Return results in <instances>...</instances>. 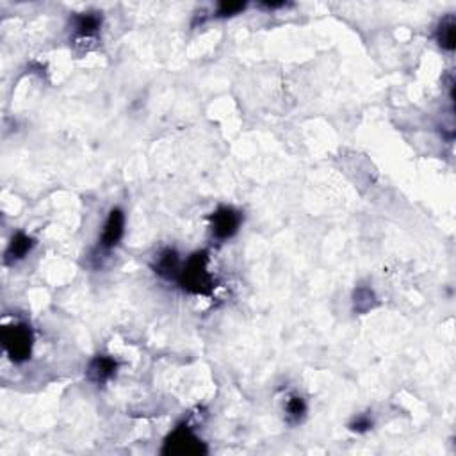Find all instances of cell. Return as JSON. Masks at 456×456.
I'll list each match as a JSON object with an SVG mask.
<instances>
[{
	"label": "cell",
	"mask_w": 456,
	"mask_h": 456,
	"mask_svg": "<svg viewBox=\"0 0 456 456\" xmlns=\"http://www.w3.org/2000/svg\"><path fill=\"white\" fill-rule=\"evenodd\" d=\"M209 257L205 251H198V254L191 255L187 258L186 266L182 267L178 273V283L180 287L191 294H203L207 296L212 292L214 287V280L207 269Z\"/></svg>",
	"instance_id": "1"
},
{
	"label": "cell",
	"mask_w": 456,
	"mask_h": 456,
	"mask_svg": "<svg viewBox=\"0 0 456 456\" xmlns=\"http://www.w3.org/2000/svg\"><path fill=\"white\" fill-rule=\"evenodd\" d=\"M32 344V330L23 323H17V325L13 323V325L4 326V330H2V346H4L6 353L13 362L20 363L30 359Z\"/></svg>",
	"instance_id": "2"
},
{
	"label": "cell",
	"mask_w": 456,
	"mask_h": 456,
	"mask_svg": "<svg viewBox=\"0 0 456 456\" xmlns=\"http://www.w3.org/2000/svg\"><path fill=\"white\" fill-rule=\"evenodd\" d=\"M164 455H203L207 453V448L203 446L202 440L191 431L187 426H178L175 431L166 439L164 448H162Z\"/></svg>",
	"instance_id": "3"
},
{
	"label": "cell",
	"mask_w": 456,
	"mask_h": 456,
	"mask_svg": "<svg viewBox=\"0 0 456 456\" xmlns=\"http://www.w3.org/2000/svg\"><path fill=\"white\" fill-rule=\"evenodd\" d=\"M241 221L243 216L239 211H236V209L232 207H220L211 216L212 234H214L218 239H230V237L236 236V232L239 230Z\"/></svg>",
	"instance_id": "4"
},
{
	"label": "cell",
	"mask_w": 456,
	"mask_h": 456,
	"mask_svg": "<svg viewBox=\"0 0 456 456\" xmlns=\"http://www.w3.org/2000/svg\"><path fill=\"white\" fill-rule=\"evenodd\" d=\"M123 228H125V214H123V211L118 207L111 209L106 225H104V232H102V248L111 249L118 245L123 237Z\"/></svg>",
	"instance_id": "5"
},
{
	"label": "cell",
	"mask_w": 456,
	"mask_h": 456,
	"mask_svg": "<svg viewBox=\"0 0 456 456\" xmlns=\"http://www.w3.org/2000/svg\"><path fill=\"white\" fill-rule=\"evenodd\" d=\"M118 369V362L107 355H98L95 357L91 362H89L88 368V378L93 383H106L107 380H111Z\"/></svg>",
	"instance_id": "6"
},
{
	"label": "cell",
	"mask_w": 456,
	"mask_h": 456,
	"mask_svg": "<svg viewBox=\"0 0 456 456\" xmlns=\"http://www.w3.org/2000/svg\"><path fill=\"white\" fill-rule=\"evenodd\" d=\"M180 258L175 249L168 248L164 249L159 258H157L155 264V273L157 275L164 276V278H178V273H180Z\"/></svg>",
	"instance_id": "7"
},
{
	"label": "cell",
	"mask_w": 456,
	"mask_h": 456,
	"mask_svg": "<svg viewBox=\"0 0 456 456\" xmlns=\"http://www.w3.org/2000/svg\"><path fill=\"white\" fill-rule=\"evenodd\" d=\"M34 248V239H30L29 236H26L23 232L15 234L11 243L8 246V251H6V262H17L26 258L30 254V249Z\"/></svg>",
	"instance_id": "8"
},
{
	"label": "cell",
	"mask_w": 456,
	"mask_h": 456,
	"mask_svg": "<svg viewBox=\"0 0 456 456\" xmlns=\"http://www.w3.org/2000/svg\"><path fill=\"white\" fill-rule=\"evenodd\" d=\"M102 26V17L98 13H82L75 17V34L82 39L93 38Z\"/></svg>",
	"instance_id": "9"
},
{
	"label": "cell",
	"mask_w": 456,
	"mask_h": 456,
	"mask_svg": "<svg viewBox=\"0 0 456 456\" xmlns=\"http://www.w3.org/2000/svg\"><path fill=\"white\" fill-rule=\"evenodd\" d=\"M455 39H456V21L453 17L444 18L440 21L439 29H437V43L444 50H455Z\"/></svg>",
	"instance_id": "10"
},
{
	"label": "cell",
	"mask_w": 456,
	"mask_h": 456,
	"mask_svg": "<svg viewBox=\"0 0 456 456\" xmlns=\"http://www.w3.org/2000/svg\"><path fill=\"white\" fill-rule=\"evenodd\" d=\"M285 410H287V415H289V419H291L292 423H300L301 419H303L305 412H307V405H305L303 397L292 396L291 399L287 401V406H285Z\"/></svg>",
	"instance_id": "11"
},
{
	"label": "cell",
	"mask_w": 456,
	"mask_h": 456,
	"mask_svg": "<svg viewBox=\"0 0 456 456\" xmlns=\"http://www.w3.org/2000/svg\"><path fill=\"white\" fill-rule=\"evenodd\" d=\"M246 4L245 2H221L216 9V17L220 18H227V17H234V15H239L241 11H245Z\"/></svg>",
	"instance_id": "12"
},
{
	"label": "cell",
	"mask_w": 456,
	"mask_h": 456,
	"mask_svg": "<svg viewBox=\"0 0 456 456\" xmlns=\"http://www.w3.org/2000/svg\"><path fill=\"white\" fill-rule=\"evenodd\" d=\"M371 426H372L371 419H369V417H359V419H355V423L351 424V430L365 431V430H369Z\"/></svg>",
	"instance_id": "13"
},
{
	"label": "cell",
	"mask_w": 456,
	"mask_h": 456,
	"mask_svg": "<svg viewBox=\"0 0 456 456\" xmlns=\"http://www.w3.org/2000/svg\"><path fill=\"white\" fill-rule=\"evenodd\" d=\"M283 6H285V2H267V4H262V8L278 9V8H283Z\"/></svg>",
	"instance_id": "14"
}]
</instances>
